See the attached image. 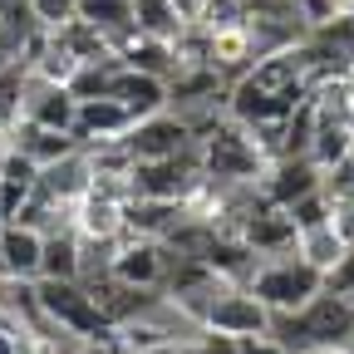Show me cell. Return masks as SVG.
<instances>
[{"label": "cell", "instance_id": "obj_1", "mask_svg": "<svg viewBox=\"0 0 354 354\" xmlns=\"http://www.w3.org/2000/svg\"><path fill=\"white\" fill-rule=\"evenodd\" d=\"M197 153H202V177L207 183H256V177L271 167L266 148L256 143V133L246 123H236L232 113L212 123L202 138H197Z\"/></svg>", "mask_w": 354, "mask_h": 354}, {"label": "cell", "instance_id": "obj_2", "mask_svg": "<svg viewBox=\"0 0 354 354\" xmlns=\"http://www.w3.org/2000/svg\"><path fill=\"white\" fill-rule=\"evenodd\" d=\"M246 290L271 310V315H290V310H305L325 290V276L315 271V266H305L295 251L290 256H261V266L251 271Z\"/></svg>", "mask_w": 354, "mask_h": 354}, {"label": "cell", "instance_id": "obj_3", "mask_svg": "<svg viewBox=\"0 0 354 354\" xmlns=\"http://www.w3.org/2000/svg\"><path fill=\"white\" fill-rule=\"evenodd\" d=\"M35 290H39L44 315H50L59 330H74L88 344H109L113 339V325L104 320V310L94 305V295H88L84 281H50V276H39Z\"/></svg>", "mask_w": 354, "mask_h": 354}, {"label": "cell", "instance_id": "obj_4", "mask_svg": "<svg viewBox=\"0 0 354 354\" xmlns=\"http://www.w3.org/2000/svg\"><path fill=\"white\" fill-rule=\"evenodd\" d=\"M202 183V153L197 143L177 158H153V162H133L128 172V192L133 197H153V202H187Z\"/></svg>", "mask_w": 354, "mask_h": 354}, {"label": "cell", "instance_id": "obj_5", "mask_svg": "<svg viewBox=\"0 0 354 354\" xmlns=\"http://www.w3.org/2000/svg\"><path fill=\"white\" fill-rule=\"evenodd\" d=\"M197 138H192V128L177 118L172 109L153 113V118H138L128 133H123V148L133 153V162H153V158H177V153H187Z\"/></svg>", "mask_w": 354, "mask_h": 354}, {"label": "cell", "instance_id": "obj_6", "mask_svg": "<svg viewBox=\"0 0 354 354\" xmlns=\"http://www.w3.org/2000/svg\"><path fill=\"white\" fill-rule=\"evenodd\" d=\"M167 266H172V251L162 241H148V236H123L118 251H113V266L109 276L138 286V290H162L167 281Z\"/></svg>", "mask_w": 354, "mask_h": 354}, {"label": "cell", "instance_id": "obj_7", "mask_svg": "<svg viewBox=\"0 0 354 354\" xmlns=\"http://www.w3.org/2000/svg\"><path fill=\"white\" fill-rule=\"evenodd\" d=\"M74 113H79V99L69 94L64 84H44L25 69V88H20V118L15 123H39V128H59V133H74Z\"/></svg>", "mask_w": 354, "mask_h": 354}, {"label": "cell", "instance_id": "obj_8", "mask_svg": "<svg viewBox=\"0 0 354 354\" xmlns=\"http://www.w3.org/2000/svg\"><path fill=\"white\" fill-rule=\"evenodd\" d=\"M261 192H266V202H276V207H290V202H300V197H310V192H320V183H325V172L310 162V158H276L271 167H266L261 177Z\"/></svg>", "mask_w": 354, "mask_h": 354}, {"label": "cell", "instance_id": "obj_9", "mask_svg": "<svg viewBox=\"0 0 354 354\" xmlns=\"http://www.w3.org/2000/svg\"><path fill=\"white\" fill-rule=\"evenodd\" d=\"M133 123H138V118H133L118 99H79V113H74V138H79V148L118 143Z\"/></svg>", "mask_w": 354, "mask_h": 354}, {"label": "cell", "instance_id": "obj_10", "mask_svg": "<svg viewBox=\"0 0 354 354\" xmlns=\"http://www.w3.org/2000/svg\"><path fill=\"white\" fill-rule=\"evenodd\" d=\"M88 187H94V162H88L84 148L59 158V162H50V167H39V177H35V192L59 202V207H74Z\"/></svg>", "mask_w": 354, "mask_h": 354}, {"label": "cell", "instance_id": "obj_11", "mask_svg": "<svg viewBox=\"0 0 354 354\" xmlns=\"http://www.w3.org/2000/svg\"><path fill=\"white\" fill-rule=\"evenodd\" d=\"M109 99H118L133 118H153V113H162V109L172 104L167 79L138 74V69H128V64H118V74H113V84H109Z\"/></svg>", "mask_w": 354, "mask_h": 354}, {"label": "cell", "instance_id": "obj_12", "mask_svg": "<svg viewBox=\"0 0 354 354\" xmlns=\"http://www.w3.org/2000/svg\"><path fill=\"white\" fill-rule=\"evenodd\" d=\"M202 39H207V64L227 79V84H236L251 64H256V39H251V30L246 25H227V30H202Z\"/></svg>", "mask_w": 354, "mask_h": 354}, {"label": "cell", "instance_id": "obj_13", "mask_svg": "<svg viewBox=\"0 0 354 354\" xmlns=\"http://www.w3.org/2000/svg\"><path fill=\"white\" fill-rule=\"evenodd\" d=\"M207 330H216V335H271V310H266L246 286H236L227 300H221L212 315H207Z\"/></svg>", "mask_w": 354, "mask_h": 354}, {"label": "cell", "instance_id": "obj_14", "mask_svg": "<svg viewBox=\"0 0 354 354\" xmlns=\"http://www.w3.org/2000/svg\"><path fill=\"white\" fill-rule=\"evenodd\" d=\"M39 261H44V236L20 221H0V276L15 281H39Z\"/></svg>", "mask_w": 354, "mask_h": 354}, {"label": "cell", "instance_id": "obj_15", "mask_svg": "<svg viewBox=\"0 0 354 354\" xmlns=\"http://www.w3.org/2000/svg\"><path fill=\"white\" fill-rule=\"evenodd\" d=\"M295 216L286 212V207H276V202H266L251 221H246V232H241V241L256 251V256H290L295 251Z\"/></svg>", "mask_w": 354, "mask_h": 354}, {"label": "cell", "instance_id": "obj_16", "mask_svg": "<svg viewBox=\"0 0 354 354\" xmlns=\"http://www.w3.org/2000/svg\"><path fill=\"white\" fill-rule=\"evenodd\" d=\"M10 148L25 153L35 167H50V162L79 153V138L74 133H59V128H39V123H10Z\"/></svg>", "mask_w": 354, "mask_h": 354}, {"label": "cell", "instance_id": "obj_17", "mask_svg": "<svg viewBox=\"0 0 354 354\" xmlns=\"http://www.w3.org/2000/svg\"><path fill=\"white\" fill-rule=\"evenodd\" d=\"M344 251H349V241L335 232V221H320V227H305L300 236H295V256L305 261V266H315L320 276H330L335 266L344 261Z\"/></svg>", "mask_w": 354, "mask_h": 354}, {"label": "cell", "instance_id": "obj_18", "mask_svg": "<svg viewBox=\"0 0 354 354\" xmlns=\"http://www.w3.org/2000/svg\"><path fill=\"white\" fill-rule=\"evenodd\" d=\"M39 276H50V281H79L84 276V266H79V236L74 232H50V236H44Z\"/></svg>", "mask_w": 354, "mask_h": 354}, {"label": "cell", "instance_id": "obj_19", "mask_svg": "<svg viewBox=\"0 0 354 354\" xmlns=\"http://www.w3.org/2000/svg\"><path fill=\"white\" fill-rule=\"evenodd\" d=\"M79 20L94 25L104 39L133 30V0H79Z\"/></svg>", "mask_w": 354, "mask_h": 354}, {"label": "cell", "instance_id": "obj_20", "mask_svg": "<svg viewBox=\"0 0 354 354\" xmlns=\"http://www.w3.org/2000/svg\"><path fill=\"white\" fill-rule=\"evenodd\" d=\"M133 25L148 39H177L183 35V20H177L172 0H133Z\"/></svg>", "mask_w": 354, "mask_h": 354}, {"label": "cell", "instance_id": "obj_21", "mask_svg": "<svg viewBox=\"0 0 354 354\" xmlns=\"http://www.w3.org/2000/svg\"><path fill=\"white\" fill-rule=\"evenodd\" d=\"M25 6H30L39 35H59L64 25L79 20V0H25Z\"/></svg>", "mask_w": 354, "mask_h": 354}, {"label": "cell", "instance_id": "obj_22", "mask_svg": "<svg viewBox=\"0 0 354 354\" xmlns=\"http://www.w3.org/2000/svg\"><path fill=\"white\" fill-rule=\"evenodd\" d=\"M325 290H335V295H344V300L354 305V246L344 251V261H339L335 271L325 276Z\"/></svg>", "mask_w": 354, "mask_h": 354}, {"label": "cell", "instance_id": "obj_23", "mask_svg": "<svg viewBox=\"0 0 354 354\" xmlns=\"http://www.w3.org/2000/svg\"><path fill=\"white\" fill-rule=\"evenodd\" d=\"M236 354H290L276 335H241L236 339Z\"/></svg>", "mask_w": 354, "mask_h": 354}, {"label": "cell", "instance_id": "obj_24", "mask_svg": "<svg viewBox=\"0 0 354 354\" xmlns=\"http://www.w3.org/2000/svg\"><path fill=\"white\" fill-rule=\"evenodd\" d=\"M197 354H236V335H216V330H202V339H197Z\"/></svg>", "mask_w": 354, "mask_h": 354}, {"label": "cell", "instance_id": "obj_25", "mask_svg": "<svg viewBox=\"0 0 354 354\" xmlns=\"http://www.w3.org/2000/svg\"><path fill=\"white\" fill-rule=\"evenodd\" d=\"M0 354H20V339H15L10 325H0Z\"/></svg>", "mask_w": 354, "mask_h": 354}, {"label": "cell", "instance_id": "obj_26", "mask_svg": "<svg viewBox=\"0 0 354 354\" xmlns=\"http://www.w3.org/2000/svg\"><path fill=\"white\" fill-rule=\"evenodd\" d=\"M6 153H10V128H0V162H6Z\"/></svg>", "mask_w": 354, "mask_h": 354}, {"label": "cell", "instance_id": "obj_27", "mask_svg": "<svg viewBox=\"0 0 354 354\" xmlns=\"http://www.w3.org/2000/svg\"><path fill=\"white\" fill-rule=\"evenodd\" d=\"M79 354H104V344H88V349H79Z\"/></svg>", "mask_w": 354, "mask_h": 354}]
</instances>
